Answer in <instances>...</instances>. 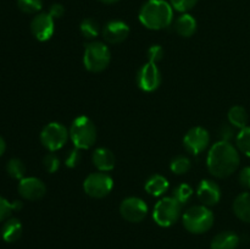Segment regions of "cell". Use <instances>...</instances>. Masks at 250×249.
I'll return each mask as SVG.
<instances>
[{
	"label": "cell",
	"mask_w": 250,
	"mask_h": 249,
	"mask_svg": "<svg viewBox=\"0 0 250 249\" xmlns=\"http://www.w3.org/2000/svg\"><path fill=\"white\" fill-rule=\"evenodd\" d=\"M175 29L178 36L189 38L197 31V20L188 12L182 14L175 21Z\"/></svg>",
	"instance_id": "obj_19"
},
{
	"label": "cell",
	"mask_w": 250,
	"mask_h": 249,
	"mask_svg": "<svg viewBox=\"0 0 250 249\" xmlns=\"http://www.w3.org/2000/svg\"><path fill=\"white\" fill-rule=\"evenodd\" d=\"M19 193L23 199L36 202L42 199L46 193L45 183L37 177H24L19 183Z\"/></svg>",
	"instance_id": "obj_13"
},
{
	"label": "cell",
	"mask_w": 250,
	"mask_h": 249,
	"mask_svg": "<svg viewBox=\"0 0 250 249\" xmlns=\"http://www.w3.org/2000/svg\"><path fill=\"white\" fill-rule=\"evenodd\" d=\"M6 172L14 180L21 181L22 178H24V175H26V165L20 159L12 158L7 161Z\"/></svg>",
	"instance_id": "obj_23"
},
{
	"label": "cell",
	"mask_w": 250,
	"mask_h": 249,
	"mask_svg": "<svg viewBox=\"0 0 250 249\" xmlns=\"http://www.w3.org/2000/svg\"><path fill=\"white\" fill-rule=\"evenodd\" d=\"M168 186L170 185H168L167 178L164 177L163 175H159V173H154L146 180L144 188L153 197H161L167 192Z\"/></svg>",
	"instance_id": "obj_20"
},
{
	"label": "cell",
	"mask_w": 250,
	"mask_h": 249,
	"mask_svg": "<svg viewBox=\"0 0 250 249\" xmlns=\"http://www.w3.org/2000/svg\"><path fill=\"white\" fill-rule=\"evenodd\" d=\"M190 160L185 155H178L172 159L170 164V170L176 175H183L190 170Z\"/></svg>",
	"instance_id": "obj_26"
},
{
	"label": "cell",
	"mask_w": 250,
	"mask_h": 249,
	"mask_svg": "<svg viewBox=\"0 0 250 249\" xmlns=\"http://www.w3.org/2000/svg\"><path fill=\"white\" fill-rule=\"evenodd\" d=\"M63 14H65V7H63V5L58 4V2L51 5L50 9H49V15H50L54 20L60 19V17L63 16Z\"/></svg>",
	"instance_id": "obj_35"
},
{
	"label": "cell",
	"mask_w": 250,
	"mask_h": 249,
	"mask_svg": "<svg viewBox=\"0 0 250 249\" xmlns=\"http://www.w3.org/2000/svg\"><path fill=\"white\" fill-rule=\"evenodd\" d=\"M81 159H82V155H81V149L78 148L71 149L65 158L66 167L75 168L76 166H78V164L81 163Z\"/></svg>",
	"instance_id": "obj_31"
},
{
	"label": "cell",
	"mask_w": 250,
	"mask_h": 249,
	"mask_svg": "<svg viewBox=\"0 0 250 249\" xmlns=\"http://www.w3.org/2000/svg\"><path fill=\"white\" fill-rule=\"evenodd\" d=\"M5 149H6V143H5L4 138L0 136V156L5 153Z\"/></svg>",
	"instance_id": "obj_37"
},
{
	"label": "cell",
	"mask_w": 250,
	"mask_h": 249,
	"mask_svg": "<svg viewBox=\"0 0 250 249\" xmlns=\"http://www.w3.org/2000/svg\"><path fill=\"white\" fill-rule=\"evenodd\" d=\"M22 231L23 228H22L21 221L16 217H11L4 222V226L1 228V238L7 243H14L21 238Z\"/></svg>",
	"instance_id": "obj_18"
},
{
	"label": "cell",
	"mask_w": 250,
	"mask_h": 249,
	"mask_svg": "<svg viewBox=\"0 0 250 249\" xmlns=\"http://www.w3.org/2000/svg\"><path fill=\"white\" fill-rule=\"evenodd\" d=\"M231 134H232L231 129L227 128V127H224V128H222V131H221V137H222L221 141L229 142V138H231V137H232Z\"/></svg>",
	"instance_id": "obj_36"
},
{
	"label": "cell",
	"mask_w": 250,
	"mask_h": 249,
	"mask_svg": "<svg viewBox=\"0 0 250 249\" xmlns=\"http://www.w3.org/2000/svg\"><path fill=\"white\" fill-rule=\"evenodd\" d=\"M182 212V204L173 197H165L156 203L153 210V219L159 226L170 227L178 221Z\"/></svg>",
	"instance_id": "obj_6"
},
{
	"label": "cell",
	"mask_w": 250,
	"mask_h": 249,
	"mask_svg": "<svg viewBox=\"0 0 250 249\" xmlns=\"http://www.w3.org/2000/svg\"><path fill=\"white\" fill-rule=\"evenodd\" d=\"M182 221L183 226L189 233L203 234L211 228L215 217L209 207L194 205L183 214Z\"/></svg>",
	"instance_id": "obj_3"
},
{
	"label": "cell",
	"mask_w": 250,
	"mask_h": 249,
	"mask_svg": "<svg viewBox=\"0 0 250 249\" xmlns=\"http://www.w3.org/2000/svg\"><path fill=\"white\" fill-rule=\"evenodd\" d=\"M227 119L231 126L236 127V128H244L248 124V114H247V110L243 106H232L229 109V114H227Z\"/></svg>",
	"instance_id": "obj_22"
},
{
	"label": "cell",
	"mask_w": 250,
	"mask_h": 249,
	"mask_svg": "<svg viewBox=\"0 0 250 249\" xmlns=\"http://www.w3.org/2000/svg\"><path fill=\"white\" fill-rule=\"evenodd\" d=\"M138 19L146 28L160 31L172 23L173 7L166 0H148L142 5Z\"/></svg>",
	"instance_id": "obj_2"
},
{
	"label": "cell",
	"mask_w": 250,
	"mask_h": 249,
	"mask_svg": "<svg viewBox=\"0 0 250 249\" xmlns=\"http://www.w3.org/2000/svg\"><path fill=\"white\" fill-rule=\"evenodd\" d=\"M239 246L238 234L232 231L220 232L212 238L210 243L211 249H237Z\"/></svg>",
	"instance_id": "obj_17"
},
{
	"label": "cell",
	"mask_w": 250,
	"mask_h": 249,
	"mask_svg": "<svg viewBox=\"0 0 250 249\" xmlns=\"http://www.w3.org/2000/svg\"><path fill=\"white\" fill-rule=\"evenodd\" d=\"M12 210H15L14 203H10L7 199L0 197V222L6 221Z\"/></svg>",
	"instance_id": "obj_33"
},
{
	"label": "cell",
	"mask_w": 250,
	"mask_h": 249,
	"mask_svg": "<svg viewBox=\"0 0 250 249\" xmlns=\"http://www.w3.org/2000/svg\"><path fill=\"white\" fill-rule=\"evenodd\" d=\"M0 238H1V231H0Z\"/></svg>",
	"instance_id": "obj_39"
},
{
	"label": "cell",
	"mask_w": 250,
	"mask_h": 249,
	"mask_svg": "<svg viewBox=\"0 0 250 249\" xmlns=\"http://www.w3.org/2000/svg\"><path fill=\"white\" fill-rule=\"evenodd\" d=\"M236 143L239 151L250 158V127L247 126L244 128L239 129V133L237 134Z\"/></svg>",
	"instance_id": "obj_25"
},
{
	"label": "cell",
	"mask_w": 250,
	"mask_h": 249,
	"mask_svg": "<svg viewBox=\"0 0 250 249\" xmlns=\"http://www.w3.org/2000/svg\"><path fill=\"white\" fill-rule=\"evenodd\" d=\"M210 143V134L203 127H193L186 133L183 138V145L186 150L190 154L198 155L208 148Z\"/></svg>",
	"instance_id": "obj_11"
},
{
	"label": "cell",
	"mask_w": 250,
	"mask_h": 249,
	"mask_svg": "<svg viewBox=\"0 0 250 249\" xmlns=\"http://www.w3.org/2000/svg\"><path fill=\"white\" fill-rule=\"evenodd\" d=\"M233 212L241 221L250 224V193L239 194L233 202Z\"/></svg>",
	"instance_id": "obj_21"
},
{
	"label": "cell",
	"mask_w": 250,
	"mask_h": 249,
	"mask_svg": "<svg viewBox=\"0 0 250 249\" xmlns=\"http://www.w3.org/2000/svg\"><path fill=\"white\" fill-rule=\"evenodd\" d=\"M92 161L95 167L102 172H109L114 170L116 165V158L114 153L107 148H97L92 155Z\"/></svg>",
	"instance_id": "obj_16"
},
{
	"label": "cell",
	"mask_w": 250,
	"mask_h": 249,
	"mask_svg": "<svg viewBox=\"0 0 250 249\" xmlns=\"http://www.w3.org/2000/svg\"><path fill=\"white\" fill-rule=\"evenodd\" d=\"M99 1L104 2V4H107V5H111V4H115V2L120 1V0H99Z\"/></svg>",
	"instance_id": "obj_38"
},
{
	"label": "cell",
	"mask_w": 250,
	"mask_h": 249,
	"mask_svg": "<svg viewBox=\"0 0 250 249\" xmlns=\"http://www.w3.org/2000/svg\"><path fill=\"white\" fill-rule=\"evenodd\" d=\"M197 195L203 205L212 207L221 199V188L212 180H203L197 188Z\"/></svg>",
	"instance_id": "obj_15"
},
{
	"label": "cell",
	"mask_w": 250,
	"mask_h": 249,
	"mask_svg": "<svg viewBox=\"0 0 250 249\" xmlns=\"http://www.w3.org/2000/svg\"><path fill=\"white\" fill-rule=\"evenodd\" d=\"M161 72L156 63L146 62L142 66L137 73V84L143 92H154L161 84Z\"/></svg>",
	"instance_id": "obj_10"
},
{
	"label": "cell",
	"mask_w": 250,
	"mask_h": 249,
	"mask_svg": "<svg viewBox=\"0 0 250 249\" xmlns=\"http://www.w3.org/2000/svg\"><path fill=\"white\" fill-rule=\"evenodd\" d=\"M197 2L198 0H170V4L173 10L182 12V14L190 11L197 5Z\"/></svg>",
	"instance_id": "obj_30"
},
{
	"label": "cell",
	"mask_w": 250,
	"mask_h": 249,
	"mask_svg": "<svg viewBox=\"0 0 250 249\" xmlns=\"http://www.w3.org/2000/svg\"><path fill=\"white\" fill-rule=\"evenodd\" d=\"M192 195L193 188L190 187L189 185H187V183H181V185H178L177 187L173 189L172 193V197L182 205L187 204V203L189 202L190 198H192Z\"/></svg>",
	"instance_id": "obj_27"
},
{
	"label": "cell",
	"mask_w": 250,
	"mask_h": 249,
	"mask_svg": "<svg viewBox=\"0 0 250 249\" xmlns=\"http://www.w3.org/2000/svg\"><path fill=\"white\" fill-rule=\"evenodd\" d=\"M114 188V180L111 176L106 172H98L90 173L83 182V190L87 195L97 199H102L109 195Z\"/></svg>",
	"instance_id": "obj_7"
},
{
	"label": "cell",
	"mask_w": 250,
	"mask_h": 249,
	"mask_svg": "<svg viewBox=\"0 0 250 249\" xmlns=\"http://www.w3.org/2000/svg\"><path fill=\"white\" fill-rule=\"evenodd\" d=\"M120 214L126 221L138 224L143 221L148 215V205L142 198L128 197L121 202Z\"/></svg>",
	"instance_id": "obj_9"
},
{
	"label": "cell",
	"mask_w": 250,
	"mask_h": 249,
	"mask_svg": "<svg viewBox=\"0 0 250 249\" xmlns=\"http://www.w3.org/2000/svg\"><path fill=\"white\" fill-rule=\"evenodd\" d=\"M17 6L24 14H37L43 7L42 0H17Z\"/></svg>",
	"instance_id": "obj_28"
},
{
	"label": "cell",
	"mask_w": 250,
	"mask_h": 249,
	"mask_svg": "<svg viewBox=\"0 0 250 249\" xmlns=\"http://www.w3.org/2000/svg\"><path fill=\"white\" fill-rule=\"evenodd\" d=\"M43 165L44 168H45L49 173H54L59 170V167H60V159L54 154V151H50V153L46 154V155L44 156Z\"/></svg>",
	"instance_id": "obj_29"
},
{
	"label": "cell",
	"mask_w": 250,
	"mask_h": 249,
	"mask_svg": "<svg viewBox=\"0 0 250 249\" xmlns=\"http://www.w3.org/2000/svg\"><path fill=\"white\" fill-rule=\"evenodd\" d=\"M111 61V51L102 42H90L83 54V65L89 72H102Z\"/></svg>",
	"instance_id": "obj_5"
},
{
	"label": "cell",
	"mask_w": 250,
	"mask_h": 249,
	"mask_svg": "<svg viewBox=\"0 0 250 249\" xmlns=\"http://www.w3.org/2000/svg\"><path fill=\"white\" fill-rule=\"evenodd\" d=\"M80 31L81 34L85 39H94L99 34V24H98V22L94 19L88 17V19H84L81 22Z\"/></svg>",
	"instance_id": "obj_24"
},
{
	"label": "cell",
	"mask_w": 250,
	"mask_h": 249,
	"mask_svg": "<svg viewBox=\"0 0 250 249\" xmlns=\"http://www.w3.org/2000/svg\"><path fill=\"white\" fill-rule=\"evenodd\" d=\"M70 133L62 124L50 122L41 132V142L49 151H56L62 148L67 142Z\"/></svg>",
	"instance_id": "obj_8"
},
{
	"label": "cell",
	"mask_w": 250,
	"mask_h": 249,
	"mask_svg": "<svg viewBox=\"0 0 250 249\" xmlns=\"http://www.w3.org/2000/svg\"><path fill=\"white\" fill-rule=\"evenodd\" d=\"M103 38L110 44H120L129 36V27L126 22L120 20L109 21L102 29Z\"/></svg>",
	"instance_id": "obj_14"
},
{
	"label": "cell",
	"mask_w": 250,
	"mask_h": 249,
	"mask_svg": "<svg viewBox=\"0 0 250 249\" xmlns=\"http://www.w3.org/2000/svg\"><path fill=\"white\" fill-rule=\"evenodd\" d=\"M239 183H241L242 187L250 189V166H247L243 170L239 172Z\"/></svg>",
	"instance_id": "obj_34"
},
{
	"label": "cell",
	"mask_w": 250,
	"mask_h": 249,
	"mask_svg": "<svg viewBox=\"0 0 250 249\" xmlns=\"http://www.w3.org/2000/svg\"><path fill=\"white\" fill-rule=\"evenodd\" d=\"M241 158L239 153L227 141H219L210 148L207 158V166L209 172L217 178H226L236 172Z\"/></svg>",
	"instance_id": "obj_1"
},
{
	"label": "cell",
	"mask_w": 250,
	"mask_h": 249,
	"mask_svg": "<svg viewBox=\"0 0 250 249\" xmlns=\"http://www.w3.org/2000/svg\"><path fill=\"white\" fill-rule=\"evenodd\" d=\"M31 32L39 42H46L55 32V22L49 12H41L33 17L31 22Z\"/></svg>",
	"instance_id": "obj_12"
},
{
	"label": "cell",
	"mask_w": 250,
	"mask_h": 249,
	"mask_svg": "<svg viewBox=\"0 0 250 249\" xmlns=\"http://www.w3.org/2000/svg\"><path fill=\"white\" fill-rule=\"evenodd\" d=\"M70 138L75 144V148L88 149L94 145L97 141V128L89 117L81 115L76 117L70 127Z\"/></svg>",
	"instance_id": "obj_4"
},
{
	"label": "cell",
	"mask_w": 250,
	"mask_h": 249,
	"mask_svg": "<svg viewBox=\"0 0 250 249\" xmlns=\"http://www.w3.org/2000/svg\"><path fill=\"white\" fill-rule=\"evenodd\" d=\"M146 55H148V62L158 63L159 61L163 60L164 58V49L163 46L159 45V44H154L146 51Z\"/></svg>",
	"instance_id": "obj_32"
}]
</instances>
